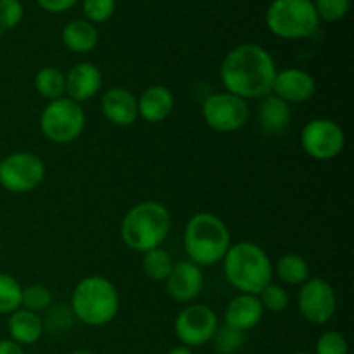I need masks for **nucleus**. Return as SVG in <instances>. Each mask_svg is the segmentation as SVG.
<instances>
[{
  "label": "nucleus",
  "mask_w": 354,
  "mask_h": 354,
  "mask_svg": "<svg viewBox=\"0 0 354 354\" xmlns=\"http://www.w3.org/2000/svg\"><path fill=\"white\" fill-rule=\"evenodd\" d=\"M290 354H313V353H310V351H296V353H290Z\"/></svg>",
  "instance_id": "4c0bfd02"
},
{
  "label": "nucleus",
  "mask_w": 354,
  "mask_h": 354,
  "mask_svg": "<svg viewBox=\"0 0 354 354\" xmlns=\"http://www.w3.org/2000/svg\"><path fill=\"white\" fill-rule=\"evenodd\" d=\"M175 334L180 344L187 348H199L213 341L220 318L216 311L203 303H190L183 306V310L175 318Z\"/></svg>",
  "instance_id": "9d476101"
},
{
  "label": "nucleus",
  "mask_w": 354,
  "mask_h": 354,
  "mask_svg": "<svg viewBox=\"0 0 354 354\" xmlns=\"http://www.w3.org/2000/svg\"><path fill=\"white\" fill-rule=\"evenodd\" d=\"M313 6L320 21L337 23V21L344 19L346 14L349 12L351 0H315Z\"/></svg>",
  "instance_id": "c756f323"
},
{
  "label": "nucleus",
  "mask_w": 354,
  "mask_h": 354,
  "mask_svg": "<svg viewBox=\"0 0 354 354\" xmlns=\"http://www.w3.org/2000/svg\"><path fill=\"white\" fill-rule=\"evenodd\" d=\"M121 296L118 287L102 275H88L80 280L71 292L69 310L86 327H104L118 317Z\"/></svg>",
  "instance_id": "20e7f679"
},
{
  "label": "nucleus",
  "mask_w": 354,
  "mask_h": 354,
  "mask_svg": "<svg viewBox=\"0 0 354 354\" xmlns=\"http://www.w3.org/2000/svg\"><path fill=\"white\" fill-rule=\"evenodd\" d=\"M44 320V328L45 330H52L55 334L59 332H66L69 327H71L73 317L71 310L69 308H62V306H55V308H48L47 310V318H41Z\"/></svg>",
  "instance_id": "2f4dec72"
},
{
  "label": "nucleus",
  "mask_w": 354,
  "mask_h": 354,
  "mask_svg": "<svg viewBox=\"0 0 354 354\" xmlns=\"http://www.w3.org/2000/svg\"><path fill=\"white\" fill-rule=\"evenodd\" d=\"M258 297L263 310L270 311V313H282L289 308V294L280 283H268L258 294Z\"/></svg>",
  "instance_id": "cd10ccee"
},
{
  "label": "nucleus",
  "mask_w": 354,
  "mask_h": 354,
  "mask_svg": "<svg viewBox=\"0 0 354 354\" xmlns=\"http://www.w3.org/2000/svg\"><path fill=\"white\" fill-rule=\"evenodd\" d=\"M230 245V228L220 216L207 211L194 214L183 228V249L187 258L201 268L220 263Z\"/></svg>",
  "instance_id": "39448f33"
},
{
  "label": "nucleus",
  "mask_w": 354,
  "mask_h": 354,
  "mask_svg": "<svg viewBox=\"0 0 354 354\" xmlns=\"http://www.w3.org/2000/svg\"><path fill=\"white\" fill-rule=\"evenodd\" d=\"M66 75V97L76 100V102H85L99 95L102 90L104 76L99 66L93 62L83 61L73 66Z\"/></svg>",
  "instance_id": "dca6fc26"
},
{
  "label": "nucleus",
  "mask_w": 354,
  "mask_h": 354,
  "mask_svg": "<svg viewBox=\"0 0 354 354\" xmlns=\"http://www.w3.org/2000/svg\"><path fill=\"white\" fill-rule=\"evenodd\" d=\"M7 330H9V339L24 348V346L37 344L45 328L40 315L19 308L7 318Z\"/></svg>",
  "instance_id": "6ab92c4d"
},
{
  "label": "nucleus",
  "mask_w": 354,
  "mask_h": 354,
  "mask_svg": "<svg viewBox=\"0 0 354 354\" xmlns=\"http://www.w3.org/2000/svg\"><path fill=\"white\" fill-rule=\"evenodd\" d=\"M263 315H265V310H263L258 296L239 294L225 308L223 325L245 334L258 327L259 322L263 320Z\"/></svg>",
  "instance_id": "a211bd4d"
},
{
  "label": "nucleus",
  "mask_w": 354,
  "mask_h": 354,
  "mask_svg": "<svg viewBox=\"0 0 354 354\" xmlns=\"http://www.w3.org/2000/svg\"><path fill=\"white\" fill-rule=\"evenodd\" d=\"M100 113L114 127H131L138 120L137 95L124 86H111L100 97Z\"/></svg>",
  "instance_id": "2eb2a0df"
},
{
  "label": "nucleus",
  "mask_w": 354,
  "mask_h": 354,
  "mask_svg": "<svg viewBox=\"0 0 354 354\" xmlns=\"http://www.w3.org/2000/svg\"><path fill=\"white\" fill-rule=\"evenodd\" d=\"M138 118L158 124L168 120L175 111V93L166 85H151L137 97Z\"/></svg>",
  "instance_id": "f3484780"
},
{
  "label": "nucleus",
  "mask_w": 354,
  "mask_h": 354,
  "mask_svg": "<svg viewBox=\"0 0 354 354\" xmlns=\"http://www.w3.org/2000/svg\"><path fill=\"white\" fill-rule=\"evenodd\" d=\"M203 120L218 133H234L248 124L251 109L248 100L230 92H216L206 97L201 107Z\"/></svg>",
  "instance_id": "1a4fd4ad"
},
{
  "label": "nucleus",
  "mask_w": 354,
  "mask_h": 354,
  "mask_svg": "<svg viewBox=\"0 0 354 354\" xmlns=\"http://www.w3.org/2000/svg\"><path fill=\"white\" fill-rule=\"evenodd\" d=\"M0 354H24V348L12 339H0Z\"/></svg>",
  "instance_id": "f704fd0d"
},
{
  "label": "nucleus",
  "mask_w": 354,
  "mask_h": 354,
  "mask_svg": "<svg viewBox=\"0 0 354 354\" xmlns=\"http://www.w3.org/2000/svg\"><path fill=\"white\" fill-rule=\"evenodd\" d=\"M237 354H241V353H237Z\"/></svg>",
  "instance_id": "ea45409f"
},
{
  "label": "nucleus",
  "mask_w": 354,
  "mask_h": 354,
  "mask_svg": "<svg viewBox=\"0 0 354 354\" xmlns=\"http://www.w3.org/2000/svg\"><path fill=\"white\" fill-rule=\"evenodd\" d=\"M292 118L290 104L277 97L275 93H268L263 99H259L258 106V121L259 127L266 133H280L286 130Z\"/></svg>",
  "instance_id": "aec40b11"
},
{
  "label": "nucleus",
  "mask_w": 354,
  "mask_h": 354,
  "mask_svg": "<svg viewBox=\"0 0 354 354\" xmlns=\"http://www.w3.org/2000/svg\"><path fill=\"white\" fill-rule=\"evenodd\" d=\"M116 10V0H83V14L88 23H106Z\"/></svg>",
  "instance_id": "7c9ffc66"
},
{
  "label": "nucleus",
  "mask_w": 354,
  "mask_h": 354,
  "mask_svg": "<svg viewBox=\"0 0 354 354\" xmlns=\"http://www.w3.org/2000/svg\"><path fill=\"white\" fill-rule=\"evenodd\" d=\"M0 159H2V158H0Z\"/></svg>",
  "instance_id": "a19ab883"
},
{
  "label": "nucleus",
  "mask_w": 354,
  "mask_h": 354,
  "mask_svg": "<svg viewBox=\"0 0 354 354\" xmlns=\"http://www.w3.org/2000/svg\"><path fill=\"white\" fill-rule=\"evenodd\" d=\"M171 230V213L159 201H142L123 216L120 235L123 244L135 252L161 248Z\"/></svg>",
  "instance_id": "f03ea898"
},
{
  "label": "nucleus",
  "mask_w": 354,
  "mask_h": 354,
  "mask_svg": "<svg viewBox=\"0 0 354 354\" xmlns=\"http://www.w3.org/2000/svg\"><path fill=\"white\" fill-rule=\"evenodd\" d=\"M23 286L19 280L9 273H0V315L14 313L21 308Z\"/></svg>",
  "instance_id": "393cba45"
},
{
  "label": "nucleus",
  "mask_w": 354,
  "mask_h": 354,
  "mask_svg": "<svg viewBox=\"0 0 354 354\" xmlns=\"http://www.w3.org/2000/svg\"><path fill=\"white\" fill-rule=\"evenodd\" d=\"M301 147L317 161H330L346 147V133L341 124L328 118H315L301 130Z\"/></svg>",
  "instance_id": "9b49d317"
},
{
  "label": "nucleus",
  "mask_w": 354,
  "mask_h": 354,
  "mask_svg": "<svg viewBox=\"0 0 354 354\" xmlns=\"http://www.w3.org/2000/svg\"><path fill=\"white\" fill-rule=\"evenodd\" d=\"M71 354H97L93 351H86V349H78V351H73Z\"/></svg>",
  "instance_id": "e433bc0d"
},
{
  "label": "nucleus",
  "mask_w": 354,
  "mask_h": 354,
  "mask_svg": "<svg viewBox=\"0 0 354 354\" xmlns=\"http://www.w3.org/2000/svg\"><path fill=\"white\" fill-rule=\"evenodd\" d=\"M166 354H194V353H192V349L187 348V346L178 344V346H173L171 349H168V353Z\"/></svg>",
  "instance_id": "c9c22d12"
},
{
  "label": "nucleus",
  "mask_w": 354,
  "mask_h": 354,
  "mask_svg": "<svg viewBox=\"0 0 354 354\" xmlns=\"http://www.w3.org/2000/svg\"><path fill=\"white\" fill-rule=\"evenodd\" d=\"M266 28L283 40L313 37L320 28V17L313 0H273L265 14Z\"/></svg>",
  "instance_id": "423d86ee"
},
{
  "label": "nucleus",
  "mask_w": 354,
  "mask_h": 354,
  "mask_svg": "<svg viewBox=\"0 0 354 354\" xmlns=\"http://www.w3.org/2000/svg\"><path fill=\"white\" fill-rule=\"evenodd\" d=\"M62 45L73 54H88L99 44V31L95 24L86 19L69 21L61 33Z\"/></svg>",
  "instance_id": "412c9836"
},
{
  "label": "nucleus",
  "mask_w": 354,
  "mask_h": 354,
  "mask_svg": "<svg viewBox=\"0 0 354 354\" xmlns=\"http://www.w3.org/2000/svg\"><path fill=\"white\" fill-rule=\"evenodd\" d=\"M166 283V294L178 304H190L203 294L204 272L199 265L189 261H178L173 266Z\"/></svg>",
  "instance_id": "ddd939ff"
},
{
  "label": "nucleus",
  "mask_w": 354,
  "mask_h": 354,
  "mask_svg": "<svg viewBox=\"0 0 354 354\" xmlns=\"http://www.w3.org/2000/svg\"><path fill=\"white\" fill-rule=\"evenodd\" d=\"M297 310L311 325H325L337 311V294L330 282L320 277H311L297 292Z\"/></svg>",
  "instance_id": "f8f14e48"
},
{
  "label": "nucleus",
  "mask_w": 354,
  "mask_h": 354,
  "mask_svg": "<svg viewBox=\"0 0 354 354\" xmlns=\"http://www.w3.org/2000/svg\"><path fill=\"white\" fill-rule=\"evenodd\" d=\"M275 59L258 44H242L227 52L220 66L225 92L244 100H259L272 93L277 75Z\"/></svg>",
  "instance_id": "f257e3e1"
},
{
  "label": "nucleus",
  "mask_w": 354,
  "mask_h": 354,
  "mask_svg": "<svg viewBox=\"0 0 354 354\" xmlns=\"http://www.w3.org/2000/svg\"><path fill=\"white\" fill-rule=\"evenodd\" d=\"M313 354H349L348 339L337 330L322 332L317 339Z\"/></svg>",
  "instance_id": "c85d7f7f"
},
{
  "label": "nucleus",
  "mask_w": 354,
  "mask_h": 354,
  "mask_svg": "<svg viewBox=\"0 0 354 354\" xmlns=\"http://www.w3.org/2000/svg\"><path fill=\"white\" fill-rule=\"evenodd\" d=\"M23 16L24 9L19 0H0V30H14Z\"/></svg>",
  "instance_id": "473e14b6"
},
{
  "label": "nucleus",
  "mask_w": 354,
  "mask_h": 354,
  "mask_svg": "<svg viewBox=\"0 0 354 354\" xmlns=\"http://www.w3.org/2000/svg\"><path fill=\"white\" fill-rule=\"evenodd\" d=\"M244 332H239L235 328L227 327V325H220L211 342L214 344V351L218 354H237L244 346Z\"/></svg>",
  "instance_id": "bb28decb"
},
{
  "label": "nucleus",
  "mask_w": 354,
  "mask_h": 354,
  "mask_svg": "<svg viewBox=\"0 0 354 354\" xmlns=\"http://www.w3.org/2000/svg\"><path fill=\"white\" fill-rule=\"evenodd\" d=\"M86 116L82 104L69 97L50 100L40 114V131L48 142L57 145L71 144L82 137Z\"/></svg>",
  "instance_id": "0eeeda50"
},
{
  "label": "nucleus",
  "mask_w": 354,
  "mask_h": 354,
  "mask_svg": "<svg viewBox=\"0 0 354 354\" xmlns=\"http://www.w3.org/2000/svg\"><path fill=\"white\" fill-rule=\"evenodd\" d=\"M52 299L54 296L48 287L41 286V283H31V286L23 287L21 308L40 315L41 311H47L52 306Z\"/></svg>",
  "instance_id": "a878e982"
},
{
  "label": "nucleus",
  "mask_w": 354,
  "mask_h": 354,
  "mask_svg": "<svg viewBox=\"0 0 354 354\" xmlns=\"http://www.w3.org/2000/svg\"><path fill=\"white\" fill-rule=\"evenodd\" d=\"M175 261L166 249L156 248L142 254V272L154 282H165L171 273Z\"/></svg>",
  "instance_id": "b1692460"
},
{
  "label": "nucleus",
  "mask_w": 354,
  "mask_h": 354,
  "mask_svg": "<svg viewBox=\"0 0 354 354\" xmlns=\"http://www.w3.org/2000/svg\"><path fill=\"white\" fill-rule=\"evenodd\" d=\"M0 38H2V30H0Z\"/></svg>",
  "instance_id": "58836bf2"
},
{
  "label": "nucleus",
  "mask_w": 354,
  "mask_h": 354,
  "mask_svg": "<svg viewBox=\"0 0 354 354\" xmlns=\"http://www.w3.org/2000/svg\"><path fill=\"white\" fill-rule=\"evenodd\" d=\"M317 92V80L311 73L301 68H286L277 71L272 93L287 104H303L313 99Z\"/></svg>",
  "instance_id": "4468645a"
},
{
  "label": "nucleus",
  "mask_w": 354,
  "mask_h": 354,
  "mask_svg": "<svg viewBox=\"0 0 354 354\" xmlns=\"http://www.w3.org/2000/svg\"><path fill=\"white\" fill-rule=\"evenodd\" d=\"M45 162L30 151H16L0 159V185L10 194L33 192L45 180Z\"/></svg>",
  "instance_id": "6e6552de"
},
{
  "label": "nucleus",
  "mask_w": 354,
  "mask_h": 354,
  "mask_svg": "<svg viewBox=\"0 0 354 354\" xmlns=\"http://www.w3.org/2000/svg\"><path fill=\"white\" fill-rule=\"evenodd\" d=\"M37 2L38 6H40L44 10H47V12L61 14V12H66V10H69L71 7H75L78 0H37Z\"/></svg>",
  "instance_id": "72a5a7b5"
},
{
  "label": "nucleus",
  "mask_w": 354,
  "mask_h": 354,
  "mask_svg": "<svg viewBox=\"0 0 354 354\" xmlns=\"http://www.w3.org/2000/svg\"><path fill=\"white\" fill-rule=\"evenodd\" d=\"M35 90L48 102L66 97V75L55 66H45L35 75Z\"/></svg>",
  "instance_id": "5701e85b"
},
{
  "label": "nucleus",
  "mask_w": 354,
  "mask_h": 354,
  "mask_svg": "<svg viewBox=\"0 0 354 354\" xmlns=\"http://www.w3.org/2000/svg\"><path fill=\"white\" fill-rule=\"evenodd\" d=\"M273 275L279 277L280 282L286 286L301 287L306 280L311 279L310 263L303 256L289 252L277 259V263L273 265Z\"/></svg>",
  "instance_id": "4be33fe9"
},
{
  "label": "nucleus",
  "mask_w": 354,
  "mask_h": 354,
  "mask_svg": "<svg viewBox=\"0 0 354 354\" xmlns=\"http://www.w3.org/2000/svg\"><path fill=\"white\" fill-rule=\"evenodd\" d=\"M221 263L225 279L239 294L258 296L273 280L272 259L256 242L244 241L232 244Z\"/></svg>",
  "instance_id": "7ed1b4c3"
}]
</instances>
